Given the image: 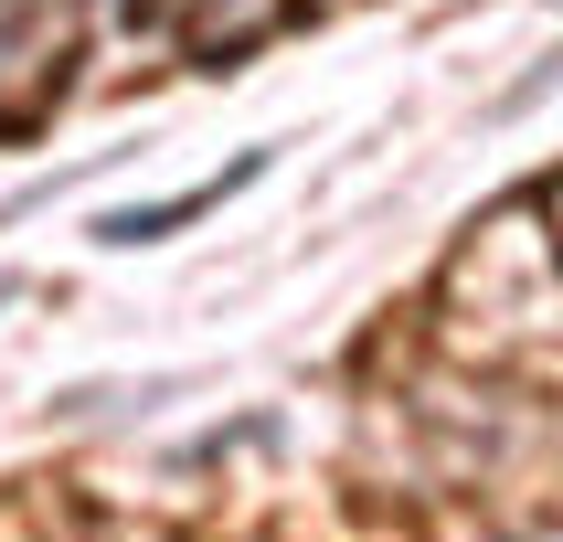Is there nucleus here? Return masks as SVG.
Wrapping results in <instances>:
<instances>
[{
	"instance_id": "f257e3e1",
	"label": "nucleus",
	"mask_w": 563,
	"mask_h": 542,
	"mask_svg": "<svg viewBox=\"0 0 563 542\" xmlns=\"http://www.w3.org/2000/svg\"><path fill=\"white\" fill-rule=\"evenodd\" d=\"M245 181H266V150H245L234 170H213V181L170 191V202H128V213H96V245H159V234H181L191 213H223V191H245Z\"/></svg>"
}]
</instances>
